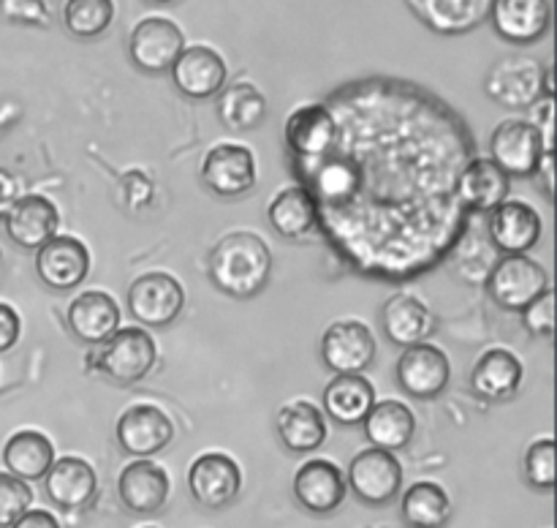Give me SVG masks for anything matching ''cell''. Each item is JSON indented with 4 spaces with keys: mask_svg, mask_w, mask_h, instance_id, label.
I'll return each instance as SVG.
<instances>
[{
    "mask_svg": "<svg viewBox=\"0 0 557 528\" xmlns=\"http://www.w3.org/2000/svg\"><path fill=\"white\" fill-rule=\"evenodd\" d=\"M158 346L145 327H120L96 357V370L114 384H136L156 368Z\"/></svg>",
    "mask_w": 557,
    "mask_h": 528,
    "instance_id": "obj_4",
    "label": "cell"
},
{
    "mask_svg": "<svg viewBox=\"0 0 557 528\" xmlns=\"http://www.w3.org/2000/svg\"><path fill=\"white\" fill-rule=\"evenodd\" d=\"M487 232L490 243L504 254H528L542 240L544 223L536 207L522 199H506L490 210Z\"/></svg>",
    "mask_w": 557,
    "mask_h": 528,
    "instance_id": "obj_17",
    "label": "cell"
},
{
    "mask_svg": "<svg viewBox=\"0 0 557 528\" xmlns=\"http://www.w3.org/2000/svg\"><path fill=\"white\" fill-rule=\"evenodd\" d=\"M185 308V288L169 272H145L128 286V310L139 324L163 330Z\"/></svg>",
    "mask_w": 557,
    "mask_h": 528,
    "instance_id": "obj_7",
    "label": "cell"
},
{
    "mask_svg": "<svg viewBox=\"0 0 557 528\" xmlns=\"http://www.w3.org/2000/svg\"><path fill=\"white\" fill-rule=\"evenodd\" d=\"M169 74H172L174 87L185 98H194V101H205V98L218 96L226 87L228 79L226 60L221 58V52L207 47V44L185 47L180 52V58L174 60L172 69H169Z\"/></svg>",
    "mask_w": 557,
    "mask_h": 528,
    "instance_id": "obj_14",
    "label": "cell"
},
{
    "mask_svg": "<svg viewBox=\"0 0 557 528\" xmlns=\"http://www.w3.org/2000/svg\"><path fill=\"white\" fill-rule=\"evenodd\" d=\"M218 118L234 134L256 131L267 118V98L250 82H234L218 93Z\"/></svg>",
    "mask_w": 557,
    "mask_h": 528,
    "instance_id": "obj_33",
    "label": "cell"
},
{
    "mask_svg": "<svg viewBox=\"0 0 557 528\" xmlns=\"http://www.w3.org/2000/svg\"><path fill=\"white\" fill-rule=\"evenodd\" d=\"M484 93L506 109H531L539 98L555 96L553 71L525 52L504 54L490 65Z\"/></svg>",
    "mask_w": 557,
    "mask_h": 528,
    "instance_id": "obj_2",
    "label": "cell"
},
{
    "mask_svg": "<svg viewBox=\"0 0 557 528\" xmlns=\"http://www.w3.org/2000/svg\"><path fill=\"white\" fill-rule=\"evenodd\" d=\"M406 528H413V526H406Z\"/></svg>",
    "mask_w": 557,
    "mask_h": 528,
    "instance_id": "obj_45",
    "label": "cell"
},
{
    "mask_svg": "<svg viewBox=\"0 0 557 528\" xmlns=\"http://www.w3.org/2000/svg\"><path fill=\"white\" fill-rule=\"evenodd\" d=\"M346 484L364 506H389L403 490V466L395 452L370 446L354 455Z\"/></svg>",
    "mask_w": 557,
    "mask_h": 528,
    "instance_id": "obj_6",
    "label": "cell"
},
{
    "mask_svg": "<svg viewBox=\"0 0 557 528\" xmlns=\"http://www.w3.org/2000/svg\"><path fill=\"white\" fill-rule=\"evenodd\" d=\"M147 3H174V0H147Z\"/></svg>",
    "mask_w": 557,
    "mask_h": 528,
    "instance_id": "obj_44",
    "label": "cell"
},
{
    "mask_svg": "<svg viewBox=\"0 0 557 528\" xmlns=\"http://www.w3.org/2000/svg\"><path fill=\"white\" fill-rule=\"evenodd\" d=\"M490 297L509 314H522L549 286V272L525 254H504L484 278Z\"/></svg>",
    "mask_w": 557,
    "mask_h": 528,
    "instance_id": "obj_3",
    "label": "cell"
},
{
    "mask_svg": "<svg viewBox=\"0 0 557 528\" xmlns=\"http://www.w3.org/2000/svg\"><path fill=\"white\" fill-rule=\"evenodd\" d=\"M65 321L82 343L98 346L120 330V305L112 294L92 288V292H82L71 299Z\"/></svg>",
    "mask_w": 557,
    "mask_h": 528,
    "instance_id": "obj_23",
    "label": "cell"
},
{
    "mask_svg": "<svg viewBox=\"0 0 557 528\" xmlns=\"http://www.w3.org/2000/svg\"><path fill=\"white\" fill-rule=\"evenodd\" d=\"M147 528H152V526H147Z\"/></svg>",
    "mask_w": 557,
    "mask_h": 528,
    "instance_id": "obj_46",
    "label": "cell"
},
{
    "mask_svg": "<svg viewBox=\"0 0 557 528\" xmlns=\"http://www.w3.org/2000/svg\"><path fill=\"white\" fill-rule=\"evenodd\" d=\"M243 488V471L226 452H205L188 468V490L196 504L207 509H223Z\"/></svg>",
    "mask_w": 557,
    "mask_h": 528,
    "instance_id": "obj_12",
    "label": "cell"
},
{
    "mask_svg": "<svg viewBox=\"0 0 557 528\" xmlns=\"http://www.w3.org/2000/svg\"><path fill=\"white\" fill-rule=\"evenodd\" d=\"M495 33L515 47L542 41L553 25V3L549 0H495L493 5Z\"/></svg>",
    "mask_w": 557,
    "mask_h": 528,
    "instance_id": "obj_18",
    "label": "cell"
},
{
    "mask_svg": "<svg viewBox=\"0 0 557 528\" xmlns=\"http://www.w3.org/2000/svg\"><path fill=\"white\" fill-rule=\"evenodd\" d=\"M400 515L413 528H444L451 520V499L438 482H413L403 493Z\"/></svg>",
    "mask_w": 557,
    "mask_h": 528,
    "instance_id": "obj_34",
    "label": "cell"
},
{
    "mask_svg": "<svg viewBox=\"0 0 557 528\" xmlns=\"http://www.w3.org/2000/svg\"><path fill=\"white\" fill-rule=\"evenodd\" d=\"M522 324L531 335L536 337H553L555 332V292L547 288L539 299H533L525 310H522Z\"/></svg>",
    "mask_w": 557,
    "mask_h": 528,
    "instance_id": "obj_39",
    "label": "cell"
},
{
    "mask_svg": "<svg viewBox=\"0 0 557 528\" xmlns=\"http://www.w3.org/2000/svg\"><path fill=\"white\" fill-rule=\"evenodd\" d=\"M321 403L326 417L335 419L337 425H362L375 403V386L364 373H337L324 386Z\"/></svg>",
    "mask_w": 557,
    "mask_h": 528,
    "instance_id": "obj_30",
    "label": "cell"
},
{
    "mask_svg": "<svg viewBox=\"0 0 557 528\" xmlns=\"http://www.w3.org/2000/svg\"><path fill=\"white\" fill-rule=\"evenodd\" d=\"M536 177H542L544 196H547V201H553L555 199V150L544 152L542 163H539Z\"/></svg>",
    "mask_w": 557,
    "mask_h": 528,
    "instance_id": "obj_43",
    "label": "cell"
},
{
    "mask_svg": "<svg viewBox=\"0 0 557 528\" xmlns=\"http://www.w3.org/2000/svg\"><path fill=\"white\" fill-rule=\"evenodd\" d=\"M525 479L536 490L555 488V439H536L525 452Z\"/></svg>",
    "mask_w": 557,
    "mask_h": 528,
    "instance_id": "obj_37",
    "label": "cell"
},
{
    "mask_svg": "<svg viewBox=\"0 0 557 528\" xmlns=\"http://www.w3.org/2000/svg\"><path fill=\"white\" fill-rule=\"evenodd\" d=\"M3 463L9 474L25 479V482H36V479H44V474L54 463V446L41 430H16L5 441Z\"/></svg>",
    "mask_w": 557,
    "mask_h": 528,
    "instance_id": "obj_32",
    "label": "cell"
},
{
    "mask_svg": "<svg viewBox=\"0 0 557 528\" xmlns=\"http://www.w3.org/2000/svg\"><path fill=\"white\" fill-rule=\"evenodd\" d=\"M277 439L283 446L297 455L315 452L326 441V417L315 403L310 401H292L277 412L275 417Z\"/></svg>",
    "mask_w": 557,
    "mask_h": 528,
    "instance_id": "obj_28",
    "label": "cell"
},
{
    "mask_svg": "<svg viewBox=\"0 0 557 528\" xmlns=\"http://www.w3.org/2000/svg\"><path fill=\"white\" fill-rule=\"evenodd\" d=\"M272 229L286 240H302L319 226V201L305 185H288L267 207Z\"/></svg>",
    "mask_w": 557,
    "mask_h": 528,
    "instance_id": "obj_29",
    "label": "cell"
},
{
    "mask_svg": "<svg viewBox=\"0 0 557 528\" xmlns=\"http://www.w3.org/2000/svg\"><path fill=\"white\" fill-rule=\"evenodd\" d=\"M256 156L250 147L237 145V142H223L207 150L201 161V183L221 199H237L248 194L256 185Z\"/></svg>",
    "mask_w": 557,
    "mask_h": 528,
    "instance_id": "obj_10",
    "label": "cell"
},
{
    "mask_svg": "<svg viewBox=\"0 0 557 528\" xmlns=\"http://www.w3.org/2000/svg\"><path fill=\"white\" fill-rule=\"evenodd\" d=\"M36 272L44 286L54 292H69L85 283L90 272V250L79 237L71 234H54L38 248Z\"/></svg>",
    "mask_w": 557,
    "mask_h": 528,
    "instance_id": "obj_13",
    "label": "cell"
},
{
    "mask_svg": "<svg viewBox=\"0 0 557 528\" xmlns=\"http://www.w3.org/2000/svg\"><path fill=\"white\" fill-rule=\"evenodd\" d=\"M5 232L20 248L38 250L49 237L58 234L60 210L52 199L41 194H22L16 205L5 212Z\"/></svg>",
    "mask_w": 557,
    "mask_h": 528,
    "instance_id": "obj_20",
    "label": "cell"
},
{
    "mask_svg": "<svg viewBox=\"0 0 557 528\" xmlns=\"http://www.w3.org/2000/svg\"><path fill=\"white\" fill-rule=\"evenodd\" d=\"M114 22V0H65L63 25L74 38L90 41L103 36Z\"/></svg>",
    "mask_w": 557,
    "mask_h": 528,
    "instance_id": "obj_35",
    "label": "cell"
},
{
    "mask_svg": "<svg viewBox=\"0 0 557 528\" xmlns=\"http://www.w3.org/2000/svg\"><path fill=\"white\" fill-rule=\"evenodd\" d=\"M272 267L275 261L270 245L253 232L223 234L207 256V275L212 286L237 299L264 292L272 278Z\"/></svg>",
    "mask_w": 557,
    "mask_h": 528,
    "instance_id": "obj_1",
    "label": "cell"
},
{
    "mask_svg": "<svg viewBox=\"0 0 557 528\" xmlns=\"http://www.w3.org/2000/svg\"><path fill=\"white\" fill-rule=\"evenodd\" d=\"M169 493H172V479H169L166 468L147 457L131 461L117 477L120 501L134 515H156L169 501Z\"/></svg>",
    "mask_w": 557,
    "mask_h": 528,
    "instance_id": "obj_19",
    "label": "cell"
},
{
    "mask_svg": "<svg viewBox=\"0 0 557 528\" xmlns=\"http://www.w3.org/2000/svg\"><path fill=\"white\" fill-rule=\"evenodd\" d=\"M114 433L123 452L134 457H150L172 444L174 425L163 408L152 403H136L120 414Z\"/></svg>",
    "mask_w": 557,
    "mask_h": 528,
    "instance_id": "obj_15",
    "label": "cell"
},
{
    "mask_svg": "<svg viewBox=\"0 0 557 528\" xmlns=\"http://www.w3.org/2000/svg\"><path fill=\"white\" fill-rule=\"evenodd\" d=\"M11 528H60V520L47 509H27Z\"/></svg>",
    "mask_w": 557,
    "mask_h": 528,
    "instance_id": "obj_42",
    "label": "cell"
},
{
    "mask_svg": "<svg viewBox=\"0 0 557 528\" xmlns=\"http://www.w3.org/2000/svg\"><path fill=\"white\" fill-rule=\"evenodd\" d=\"M364 435L379 450H406L417 433V417L403 401H381L373 403L368 417L362 419Z\"/></svg>",
    "mask_w": 557,
    "mask_h": 528,
    "instance_id": "obj_31",
    "label": "cell"
},
{
    "mask_svg": "<svg viewBox=\"0 0 557 528\" xmlns=\"http://www.w3.org/2000/svg\"><path fill=\"white\" fill-rule=\"evenodd\" d=\"M547 150H555V147H547L542 131L531 120L522 118L504 120V123L495 125L493 136H490V158L509 177L517 180L536 177L539 163Z\"/></svg>",
    "mask_w": 557,
    "mask_h": 528,
    "instance_id": "obj_5",
    "label": "cell"
},
{
    "mask_svg": "<svg viewBox=\"0 0 557 528\" xmlns=\"http://www.w3.org/2000/svg\"><path fill=\"white\" fill-rule=\"evenodd\" d=\"M381 327L386 337L397 346H413L424 343L435 332V316L430 314L428 305L408 292L392 294L381 308Z\"/></svg>",
    "mask_w": 557,
    "mask_h": 528,
    "instance_id": "obj_27",
    "label": "cell"
},
{
    "mask_svg": "<svg viewBox=\"0 0 557 528\" xmlns=\"http://www.w3.org/2000/svg\"><path fill=\"white\" fill-rule=\"evenodd\" d=\"M375 335L357 319L332 321L319 343L321 363L332 373H364L375 359Z\"/></svg>",
    "mask_w": 557,
    "mask_h": 528,
    "instance_id": "obj_9",
    "label": "cell"
},
{
    "mask_svg": "<svg viewBox=\"0 0 557 528\" xmlns=\"http://www.w3.org/2000/svg\"><path fill=\"white\" fill-rule=\"evenodd\" d=\"M0 11L14 25L49 27V22H52L47 0H0Z\"/></svg>",
    "mask_w": 557,
    "mask_h": 528,
    "instance_id": "obj_38",
    "label": "cell"
},
{
    "mask_svg": "<svg viewBox=\"0 0 557 528\" xmlns=\"http://www.w3.org/2000/svg\"><path fill=\"white\" fill-rule=\"evenodd\" d=\"M408 9L441 36H462L490 20L495 0H406Z\"/></svg>",
    "mask_w": 557,
    "mask_h": 528,
    "instance_id": "obj_22",
    "label": "cell"
},
{
    "mask_svg": "<svg viewBox=\"0 0 557 528\" xmlns=\"http://www.w3.org/2000/svg\"><path fill=\"white\" fill-rule=\"evenodd\" d=\"M20 196V180L5 172V169H0V218H5V212L16 205Z\"/></svg>",
    "mask_w": 557,
    "mask_h": 528,
    "instance_id": "obj_41",
    "label": "cell"
},
{
    "mask_svg": "<svg viewBox=\"0 0 557 528\" xmlns=\"http://www.w3.org/2000/svg\"><path fill=\"white\" fill-rule=\"evenodd\" d=\"M33 506V490L25 479L0 471V528H11Z\"/></svg>",
    "mask_w": 557,
    "mask_h": 528,
    "instance_id": "obj_36",
    "label": "cell"
},
{
    "mask_svg": "<svg viewBox=\"0 0 557 528\" xmlns=\"http://www.w3.org/2000/svg\"><path fill=\"white\" fill-rule=\"evenodd\" d=\"M335 112L324 103H305L286 120V145L299 158H319L335 145Z\"/></svg>",
    "mask_w": 557,
    "mask_h": 528,
    "instance_id": "obj_24",
    "label": "cell"
},
{
    "mask_svg": "<svg viewBox=\"0 0 557 528\" xmlns=\"http://www.w3.org/2000/svg\"><path fill=\"white\" fill-rule=\"evenodd\" d=\"M348 493L346 474L332 461H305L294 474V499L310 515H332Z\"/></svg>",
    "mask_w": 557,
    "mask_h": 528,
    "instance_id": "obj_16",
    "label": "cell"
},
{
    "mask_svg": "<svg viewBox=\"0 0 557 528\" xmlns=\"http://www.w3.org/2000/svg\"><path fill=\"white\" fill-rule=\"evenodd\" d=\"M44 484H47V495L52 499V504H58L60 509H85L98 493L96 468L85 457L76 455L54 461L44 474Z\"/></svg>",
    "mask_w": 557,
    "mask_h": 528,
    "instance_id": "obj_26",
    "label": "cell"
},
{
    "mask_svg": "<svg viewBox=\"0 0 557 528\" xmlns=\"http://www.w3.org/2000/svg\"><path fill=\"white\" fill-rule=\"evenodd\" d=\"M525 368L509 348H487L471 368V390L482 401H511L520 392Z\"/></svg>",
    "mask_w": 557,
    "mask_h": 528,
    "instance_id": "obj_21",
    "label": "cell"
},
{
    "mask_svg": "<svg viewBox=\"0 0 557 528\" xmlns=\"http://www.w3.org/2000/svg\"><path fill=\"white\" fill-rule=\"evenodd\" d=\"M185 49V36L177 22L166 16H147L128 38L131 63L145 74H166Z\"/></svg>",
    "mask_w": 557,
    "mask_h": 528,
    "instance_id": "obj_11",
    "label": "cell"
},
{
    "mask_svg": "<svg viewBox=\"0 0 557 528\" xmlns=\"http://www.w3.org/2000/svg\"><path fill=\"white\" fill-rule=\"evenodd\" d=\"M22 335V319L9 303H0V354L16 346Z\"/></svg>",
    "mask_w": 557,
    "mask_h": 528,
    "instance_id": "obj_40",
    "label": "cell"
},
{
    "mask_svg": "<svg viewBox=\"0 0 557 528\" xmlns=\"http://www.w3.org/2000/svg\"><path fill=\"white\" fill-rule=\"evenodd\" d=\"M395 379L406 395L417 401H435L444 395L451 381V363L444 348L433 343H413L406 346L395 365Z\"/></svg>",
    "mask_w": 557,
    "mask_h": 528,
    "instance_id": "obj_8",
    "label": "cell"
},
{
    "mask_svg": "<svg viewBox=\"0 0 557 528\" xmlns=\"http://www.w3.org/2000/svg\"><path fill=\"white\" fill-rule=\"evenodd\" d=\"M511 177L493 158H471L457 174V199L473 212H490L509 199Z\"/></svg>",
    "mask_w": 557,
    "mask_h": 528,
    "instance_id": "obj_25",
    "label": "cell"
}]
</instances>
